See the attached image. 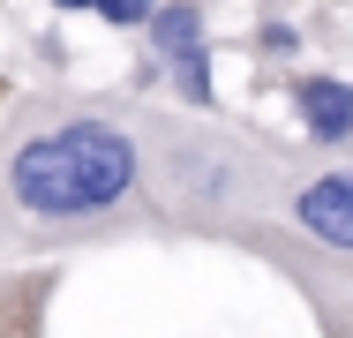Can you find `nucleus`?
I'll return each mask as SVG.
<instances>
[{
  "mask_svg": "<svg viewBox=\"0 0 353 338\" xmlns=\"http://www.w3.org/2000/svg\"><path fill=\"white\" fill-rule=\"evenodd\" d=\"M53 286H61L53 264H23V270L0 264V338H46V324H53Z\"/></svg>",
  "mask_w": 353,
  "mask_h": 338,
  "instance_id": "obj_7",
  "label": "nucleus"
},
{
  "mask_svg": "<svg viewBox=\"0 0 353 338\" xmlns=\"http://www.w3.org/2000/svg\"><path fill=\"white\" fill-rule=\"evenodd\" d=\"M143 158H150V196L165 233H188V241H248L263 226H279L285 203V173H293V150L263 143V135L233 128L218 113H150L143 106Z\"/></svg>",
  "mask_w": 353,
  "mask_h": 338,
  "instance_id": "obj_2",
  "label": "nucleus"
},
{
  "mask_svg": "<svg viewBox=\"0 0 353 338\" xmlns=\"http://www.w3.org/2000/svg\"><path fill=\"white\" fill-rule=\"evenodd\" d=\"M241 248H248V256H263L271 270H285V278H293V286L308 293V308H316L323 338H353V264H346V256L301 248V241H293V233H279V226L248 233Z\"/></svg>",
  "mask_w": 353,
  "mask_h": 338,
  "instance_id": "obj_5",
  "label": "nucleus"
},
{
  "mask_svg": "<svg viewBox=\"0 0 353 338\" xmlns=\"http://www.w3.org/2000/svg\"><path fill=\"white\" fill-rule=\"evenodd\" d=\"M165 233L143 158V106L30 90L0 106V264H61L75 248Z\"/></svg>",
  "mask_w": 353,
  "mask_h": 338,
  "instance_id": "obj_1",
  "label": "nucleus"
},
{
  "mask_svg": "<svg viewBox=\"0 0 353 338\" xmlns=\"http://www.w3.org/2000/svg\"><path fill=\"white\" fill-rule=\"evenodd\" d=\"M150 53H143L136 83H165L181 113H218V83H211V30H203V0H158L150 15Z\"/></svg>",
  "mask_w": 353,
  "mask_h": 338,
  "instance_id": "obj_3",
  "label": "nucleus"
},
{
  "mask_svg": "<svg viewBox=\"0 0 353 338\" xmlns=\"http://www.w3.org/2000/svg\"><path fill=\"white\" fill-rule=\"evenodd\" d=\"M256 46H263L271 61H301V30H293V23H279V15H271L263 30H256Z\"/></svg>",
  "mask_w": 353,
  "mask_h": 338,
  "instance_id": "obj_9",
  "label": "nucleus"
},
{
  "mask_svg": "<svg viewBox=\"0 0 353 338\" xmlns=\"http://www.w3.org/2000/svg\"><path fill=\"white\" fill-rule=\"evenodd\" d=\"M279 233H293L301 248L346 256L353 264V158H293L279 203Z\"/></svg>",
  "mask_w": 353,
  "mask_h": 338,
  "instance_id": "obj_4",
  "label": "nucleus"
},
{
  "mask_svg": "<svg viewBox=\"0 0 353 338\" xmlns=\"http://www.w3.org/2000/svg\"><path fill=\"white\" fill-rule=\"evenodd\" d=\"M285 106H293V128L316 158H339L353 150V83L346 75H323V68H301L285 83Z\"/></svg>",
  "mask_w": 353,
  "mask_h": 338,
  "instance_id": "obj_6",
  "label": "nucleus"
},
{
  "mask_svg": "<svg viewBox=\"0 0 353 338\" xmlns=\"http://www.w3.org/2000/svg\"><path fill=\"white\" fill-rule=\"evenodd\" d=\"M53 8H61V15H90V0H53Z\"/></svg>",
  "mask_w": 353,
  "mask_h": 338,
  "instance_id": "obj_10",
  "label": "nucleus"
},
{
  "mask_svg": "<svg viewBox=\"0 0 353 338\" xmlns=\"http://www.w3.org/2000/svg\"><path fill=\"white\" fill-rule=\"evenodd\" d=\"M90 15H98V23H113V30H150L158 0H90Z\"/></svg>",
  "mask_w": 353,
  "mask_h": 338,
  "instance_id": "obj_8",
  "label": "nucleus"
}]
</instances>
